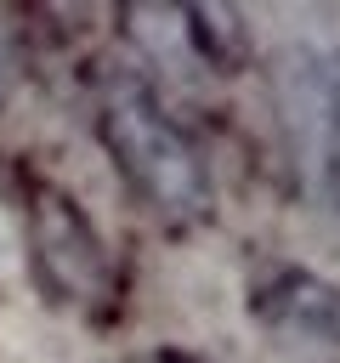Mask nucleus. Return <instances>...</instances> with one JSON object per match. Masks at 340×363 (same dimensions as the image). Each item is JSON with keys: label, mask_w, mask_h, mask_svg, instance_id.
<instances>
[{"label": "nucleus", "mask_w": 340, "mask_h": 363, "mask_svg": "<svg viewBox=\"0 0 340 363\" xmlns=\"http://www.w3.org/2000/svg\"><path fill=\"white\" fill-rule=\"evenodd\" d=\"M96 130L108 159L119 164V176L130 182V193L170 221H198L210 210V170L198 142L187 136V125L159 102L153 85L113 74L102 85V108H96Z\"/></svg>", "instance_id": "1"}, {"label": "nucleus", "mask_w": 340, "mask_h": 363, "mask_svg": "<svg viewBox=\"0 0 340 363\" xmlns=\"http://www.w3.org/2000/svg\"><path fill=\"white\" fill-rule=\"evenodd\" d=\"M23 221H28L34 272L51 289V301H62V306H96L108 295V250H102L91 216L57 182H34L28 204H23Z\"/></svg>", "instance_id": "2"}, {"label": "nucleus", "mask_w": 340, "mask_h": 363, "mask_svg": "<svg viewBox=\"0 0 340 363\" xmlns=\"http://www.w3.org/2000/svg\"><path fill=\"white\" fill-rule=\"evenodd\" d=\"M278 96L306 176L340 204V51L289 45L278 62Z\"/></svg>", "instance_id": "3"}, {"label": "nucleus", "mask_w": 340, "mask_h": 363, "mask_svg": "<svg viewBox=\"0 0 340 363\" xmlns=\"http://www.w3.org/2000/svg\"><path fill=\"white\" fill-rule=\"evenodd\" d=\"M244 301L272 335L306 346H340V284H329L312 267H266Z\"/></svg>", "instance_id": "4"}, {"label": "nucleus", "mask_w": 340, "mask_h": 363, "mask_svg": "<svg viewBox=\"0 0 340 363\" xmlns=\"http://www.w3.org/2000/svg\"><path fill=\"white\" fill-rule=\"evenodd\" d=\"M176 40L193 62L232 74L249 57V23L232 6H181L176 11Z\"/></svg>", "instance_id": "5"}, {"label": "nucleus", "mask_w": 340, "mask_h": 363, "mask_svg": "<svg viewBox=\"0 0 340 363\" xmlns=\"http://www.w3.org/2000/svg\"><path fill=\"white\" fill-rule=\"evenodd\" d=\"M6 96H11V57H6V40H0V113H6Z\"/></svg>", "instance_id": "6"}, {"label": "nucleus", "mask_w": 340, "mask_h": 363, "mask_svg": "<svg viewBox=\"0 0 340 363\" xmlns=\"http://www.w3.org/2000/svg\"><path fill=\"white\" fill-rule=\"evenodd\" d=\"M130 363H181V357H130Z\"/></svg>", "instance_id": "7"}]
</instances>
